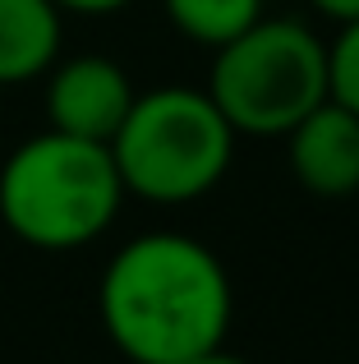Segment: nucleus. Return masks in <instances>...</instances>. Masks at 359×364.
<instances>
[{
    "label": "nucleus",
    "instance_id": "nucleus-12",
    "mask_svg": "<svg viewBox=\"0 0 359 364\" xmlns=\"http://www.w3.org/2000/svg\"><path fill=\"white\" fill-rule=\"evenodd\" d=\"M184 364H249V360H240V355H231V350H207V355H198V360H184Z\"/></svg>",
    "mask_w": 359,
    "mask_h": 364
},
{
    "label": "nucleus",
    "instance_id": "nucleus-1",
    "mask_svg": "<svg viewBox=\"0 0 359 364\" xmlns=\"http://www.w3.org/2000/svg\"><path fill=\"white\" fill-rule=\"evenodd\" d=\"M97 314L129 364H184L226 346L235 291L221 258L180 231H148L116 249Z\"/></svg>",
    "mask_w": 359,
    "mask_h": 364
},
{
    "label": "nucleus",
    "instance_id": "nucleus-3",
    "mask_svg": "<svg viewBox=\"0 0 359 364\" xmlns=\"http://www.w3.org/2000/svg\"><path fill=\"white\" fill-rule=\"evenodd\" d=\"M231 120L221 116L207 88H153L134 92L120 129L111 134L125 194H138L148 203H194L212 194L235 157Z\"/></svg>",
    "mask_w": 359,
    "mask_h": 364
},
{
    "label": "nucleus",
    "instance_id": "nucleus-4",
    "mask_svg": "<svg viewBox=\"0 0 359 364\" xmlns=\"http://www.w3.org/2000/svg\"><path fill=\"white\" fill-rule=\"evenodd\" d=\"M207 97L235 134L281 139L318 102H327V42L299 18H258L216 46Z\"/></svg>",
    "mask_w": 359,
    "mask_h": 364
},
{
    "label": "nucleus",
    "instance_id": "nucleus-9",
    "mask_svg": "<svg viewBox=\"0 0 359 364\" xmlns=\"http://www.w3.org/2000/svg\"><path fill=\"white\" fill-rule=\"evenodd\" d=\"M327 97L359 116V18L341 23L327 42Z\"/></svg>",
    "mask_w": 359,
    "mask_h": 364
},
{
    "label": "nucleus",
    "instance_id": "nucleus-7",
    "mask_svg": "<svg viewBox=\"0 0 359 364\" xmlns=\"http://www.w3.org/2000/svg\"><path fill=\"white\" fill-rule=\"evenodd\" d=\"M65 14L55 0H0V88L33 83L60 60Z\"/></svg>",
    "mask_w": 359,
    "mask_h": 364
},
{
    "label": "nucleus",
    "instance_id": "nucleus-2",
    "mask_svg": "<svg viewBox=\"0 0 359 364\" xmlns=\"http://www.w3.org/2000/svg\"><path fill=\"white\" fill-rule=\"evenodd\" d=\"M125 203L106 143L42 129L0 166V222L23 245L65 254L92 245Z\"/></svg>",
    "mask_w": 359,
    "mask_h": 364
},
{
    "label": "nucleus",
    "instance_id": "nucleus-6",
    "mask_svg": "<svg viewBox=\"0 0 359 364\" xmlns=\"http://www.w3.org/2000/svg\"><path fill=\"white\" fill-rule=\"evenodd\" d=\"M281 139H286V161L299 189L318 198H346L359 189V116L341 102H318Z\"/></svg>",
    "mask_w": 359,
    "mask_h": 364
},
{
    "label": "nucleus",
    "instance_id": "nucleus-5",
    "mask_svg": "<svg viewBox=\"0 0 359 364\" xmlns=\"http://www.w3.org/2000/svg\"><path fill=\"white\" fill-rule=\"evenodd\" d=\"M46 79V120L51 129L74 134V139L111 143L120 129L129 102H134V83L111 55H70L55 60Z\"/></svg>",
    "mask_w": 359,
    "mask_h": 364
},
{
    "label": "nucleus",
    "instance_id": "nucleus-11",
    "mask_svg": "<svg viewBox=\"0 0 359 364\" xmlns=\"http://www.w3.org/2000/svg\"><path fill=\"white\" fill-rule=\"evenodd\" d=\"M309 5H314L323 18H332V23H350V18H359V0H309Z\"/></svg>",
    "mask_w": 359,
    "mask_h": 364
},
{
    "label": "nucleus",
    "instance_id": "nucleus-8",
    "mask_svg": "<svg viewBox=\"0 0 359 364\" xmlns=\"http://www.w3.org/2000/svg\"><path fill=\"white\" fill-rule=\"evenodd\" d=\"M162 5L180 37L212 51L263 18V0H162Z\"/></svg>",
    "mask_w": 359,
    "mask_h": 364
},
{
    "label": "nucleus",
    "instance_id": "nucleus-10",
    "mask_svg": "<svg viewBox=\"0 0 359 364\" xmlns=\"http://www.w3.org/2000/svg\"><path fill=\"white\" fill-rule=\"evenodd\" d=\"M125 5H134V0H55L60 14H116Z\"/></svg>",
    "mask_w": 359,
    "mask_h": 364
}]
</instances>
